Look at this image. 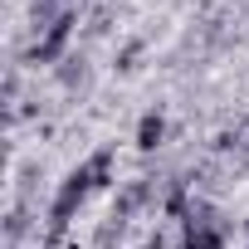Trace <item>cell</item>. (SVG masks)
Masks as SVG:
<instances>
[{"label":"cell","instance_id":"cell-5","mask_svg":"<svg viewBox=\"0 0 249 249\" xmlns=\"http://www.w3.org/2000/svg\"><path fill=\"white\" fill-rule=\"evenodd\" d=\"M142 249H161V244H157V239H152V244H142Z\"/></svg>","mask_w":249,"mask_h":249},{"label":"cell","instance_id":"cell-4","mask_svg":"<svg viewBox=\"0 0 249 249\" xmlns=\"http://www.w3.org/2000/svg\"><path fill=\"white\" fill-rule=\"evenodd\" d=\"M137 54H142V44H127V49H122V59H117V69L132 73V69H137Z\"/></svg>","mask_w":249,"mask_h":249},{"label":"cell","instance_id":"cell-3","mask_svg":"<svg viewBox=\"0 0 249 249\" xmlns=\"http://www.w3.org/2000/svg\"><path fill=\"white\" fill-rule=\"evenodd\" d=\"M161 137H166V117H161V112H147V117L137 122V147H142V152H157Z\"/></svg>","mask_w":249,"mask_h":249},{"label":"cell","instance_id":"cell-1","mask_svg":"<svg viewBox=\"0 0 249 249\" xmlns=\"http://www.w3.org/2000/svg\"><path fill=\"white\" fill-rule=\"evenodd\" d=\"M107 176H112V147H98L83 166H73V171L64 176V186H59L54 205H49V234H64V225L73 220V210L88 200V191H93V186H107Z\"/></svg>","mask_w":249,"mask_h":249},{"label":"cell","instance_id":"cell-2","mask_svg":"<svg viewBox=\"0 0 249 249\" xmlns=\"http://www.w3.org/2000/svg\"><path fill=\"white\" fill-rule=\"evenodd\" d=\"M73 30H78V10H73V5H64V10L39 30V39H35L30 59H35V64H59V59H64V49H69V39H73Z\"/></svg>","mask_w":249,"mask_h":249}]
</instances>
